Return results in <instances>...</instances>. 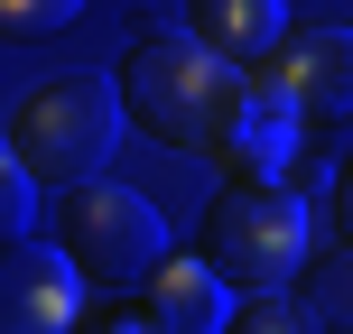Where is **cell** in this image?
Wrapping results in <instances>:
<instances>
[{
	"instance_id": "6da1fadb",
	"label": "cell",
	"mask_w": 353,
	"mask_h": 334,
	"mask_svg": "<svg viewBox=\"0 0 353 334\" xmlns=\"http://www.w3.org/2000/svg\"><path fill=\"white\" fill-rule=\"evenodd\" d=\"M112 84H121L130 130H149L176 158H214V167H223L232 130H242V112H251V74H232L223 56L195 47L186 28H149L140 47L112 65Z\"/></svg>"
},
{
	"instance_id": "7a4b0ae2",
	"label": "cell",
	"mask_w": 353,
	"mask_h": 334,
	"mask_svg": "<svg viewBox=\"0 0 353 334\" xmlns=\"http://www.w3.org/2000/svg\"><path fill=\"white\" fill-rule=\"evenodd\" d=\"M121 121L130 112H121V84H112V74H47V84H28L19 112H10V167H28L37 186H47V205H56V195H74V186L103 176Z\"/></svg>"
},
{
	"instance_id": "3957f363",
	"label": "cell",
	"mask_w": 353,
	"mask_h": 334,
	"mask_svg": "<svg viewBox=\"0 0 353 334\" xmlns=\"http://www.w3.org/2000/svg\"><path fill=\"white\" fill-rule=\"evenodd\" d=\"M195 260H205L232 298H279V279L307 269V195L298 186H223L205 205Z\"/></svg>"
},
{
	"instance_id": "277c9868",
	"label": "cell",
	"mask_w": 353,
	"mask_h": 334,
	"mask_svg": "<svg viewBox=\"0 0 353 334\" xmlns=\"http://www.w3.org/2000/svg\"><path fill=\"white\" fill-rule=\"evenodd\" d=\"M56 251L74 260L84 288H149L176 260L159 205H149L140 186H103V176L74 186V195H56Z\"/></svg>"
},
{
	"instance_id": "5b68a950",
	"label": "cell",
	"mask_w": 353,
	"mask_h": 334,
	"mask_svg": "<svg viewBox=\"0 0 353 334\" xmlns=\"http://www.w3.org/2000/svg\"><path fill=\"white\" fill-rule=\"evenodd\" d=\"M74 260L56 242H10L0 260V334H74L84 306H74Z\"/></svg>"
},
{
	"instance_id": "8992f818",
	"label": "cell",
	"mask_w": 353,
	"mask_h": 334,
	"mask_svg": "<svg viewBox=\"0 0 353 334\" xmlns=\"http://www.w3.org/2000/svg\"><path fill=\"white\" fill-rule=\"evenodd\" d=\"M270 84L307 121H353V28H298L270 65Z\"/></svg>"
},
{
	"instance_id": "52a82bcc",
	"label": "cell",
	"mask_w": 353,
	"mask_h": 334,
	"mask_svg": "<svg viewBox=\"0 0 353 334\" xmlns=\"http://www.w3.org/2000/svg\"><path fill=\"white\" fill-rule=\"evenodd\" d=\"M298 121H307V112L288 103L279 84H261V93H251V112H242V130H232V149H223V186H288Z\"/></svg>"
},
{
	"instance_id": "ba28073f",
	"label": "cell",
	"mask_w": 353,
	"mask_h": 334,
	"mask_svg": "<svg viewBox=\"0 0 353 334\" xmlns=\"http://www.w3.org/2000/svg\"><path fill=\"white\" fill-rule=\"evenodd\" d=\"M130 306L149 316V334H223L242 298H232V288L214 279L205 260H168V269H159V279H149Z\"/></svg>"
},
{
	"instance_id": "9c48e42d",
	"label": "cell",
	"mask_w": 353,
	"mask_h": 334,
	"mask_svg": "<svg viewBox=\"0 0 353 334\" xmlns=\"http://www.w3.org/2000/svg\"><path fill=\"white\" fill-rule=\"evenodd\" d=\"M186 37L195 47H214L232 74L251 65H279V0H186Z\"/></svg>"
},
{
	"instance_id": "30bf717a",
	"label": "cell",
	"mask_w": 353,
	"mask_h": 334,
	"mask_svg": "<svg viewBox=\"0 0 353 334\" xmlns=\"http://www.w3.org/2000/svg\"><path fill=\"white\" fill-rule=\"evenodd\" d=\"M307 325L316 334H353V251L307 269Z\"/></svg>"
},
{
	"instance_id": "8fae6325",
	"label": "cell",
	"mask_w": 353,
	"mask_h": 334,
	"mask_svg": "<svg viewBox=\"0 0 353 334\" xmlns=\"http://www.w3.org/2000/svg\"><path fill=\"white\" fill-rule=\"evenodd\" d=\"M74 19H84V0H0V37H10V47H47Z\"/></svg>"
},
{
	"instance_id": "7c38bea8",
	"label": "cell",
	"mask_w": 353,
	"mask_h": 334,
	"mask_svg": "<svg viewBox=\"0 0 353 334\" xmlns=\"http://www.w3.org/2000/svg\"><path fill=\"white\" fill-rule=\"evenodd\" d=\"M223 334H316V325H307L298 306H279V298H242V306H232V325H223Z\"/></svg>"
},
{
	"instance_id": "4fadbf2b",
	"label": "cell",
	"mask_w": 353,
	"mask_h": 334,
	"mask_svg": "<svg viewBox=\"0 0 353 334\" xmlns=\"http://www.w3.org/2000/svg\"><path fill=\"white\" fill-rule=\"evenodd\" d=\"M37 195H47V186H37L28 167H0V223H10V242H28V223H37Z\"/></svg>"
},
{
	"instance_id": "5bb4252c",
	"label": "cell",
	"mask_w": 353,
	"mask_h": 334,
	"mask_svg": "<svg viewBox=\"0 0 353 334\" xmlns=\"http://www.w3.org/2000/svg\"><path fill=\"white\" fill-rule=\"evenodd\" d=\"M74 334H149V316H140V306H84Z\"/></svg>"
},
{
	"instance_id": "9a60e30c",
	"label": "cell",
	"mask_w": 353,
	"mask_h": 334,
	"mask_svg": "<svg viewBox=\"0 0 353 334\" xmlns=\"http://www.w3.org/2000/svg\"><path fill=\"white\" fill-rule=\"evenodd\" d=\"M325 205H335V232H344V251H353V149L335 158V195H325Z\"/></svg>"
}]
</instances>
